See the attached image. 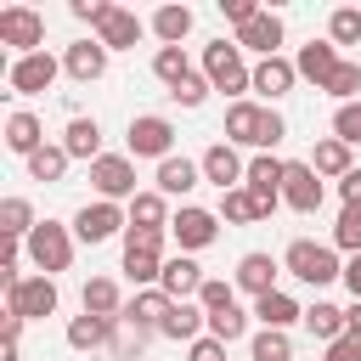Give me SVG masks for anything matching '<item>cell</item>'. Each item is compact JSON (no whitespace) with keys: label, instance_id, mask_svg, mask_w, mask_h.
Returning a JSON list of instances; mask_svg holds the SVG:
<instances>
[{"label":"cell","instance_id":"48","mask_svg":"<svg viewBox=\"0 0 361 361\" xmlns=\"http://www.w3.org/2000/svg\"><path fill=\"white\" fill-rule=\"evenodd\" d=\"M220 11H226V23H237V28L259 17V6H254V0H220Z\"/></svg>","mask_w":361,"mask_h":361},{"label":"cell","instance_id":"23","mask_svg":"<svg viewBox=\"0 0 361 361\" xmlns=\"http://www.w3.org/2000/svg\"><path fill=\"white\" fill-rule=\"evenodd\" d=\"M293 79H299V68H293L288 56H265V62L254 68V90H259V96H271V102H276V96H288V90H293Z\"/></svg>","mask_w":361,"mask_h":361},{"label":"cell","instance_id":"36","mask_svg":"<svg viewBox=\"0 0 361 361\" xmlns=\"http://www.w3.org/2000/svg\"><path fill=\"white\" fill-rule=\"evenodd\" d=\"M130 226L164 231V192H135V197H130Z\"/></svg>","mask_w":361,"mask_h":361},{"label":"cell","instance_id":"39","mask_svg":"<svg viewBox=\"0 0 361 361\" xmlns=\"http://www.w3.org/2000/svg\"><path fill=\"white\" fill-rule=\"evenodd\" d=\"M327 39L333 45H361V6H338L327 17Z\"/></svg>","mask_w":361,"mask_h":361},{"label":"cell","instance_id":"47","mask_svg":"<svg viewBox=\"0 0 361 361\" xmlns=\"http://www.w3.org/2000/svg\"><path fill=\"white\" fill-rule=\"evenodd\" d=\"M107 11H113L107 0H73V17H79V23H90V28H102V23H107Z\"/></svg>","mask_w":361,"mask_h":361},{"label":"cell","instance_id":"19","mask_svg":"<svg viewBox=\"0 0 361 361\" xmlns=\"http://www.w3.org/2000/svg\"><path fill=\"white\" fill-rule=\"evenodd\" d=\"M276 271H282V265H276L271 254H243V259H237V276H231V282H237L243 293L265 299V293H276Z\"/></svg>","mask_w":361,"mask_h":361},{"label":"cell","instance_id":"13","mask_svg":"<svg viewBox=\"0 0 361 361\" xmlns=\"http://www.w3.org/2000/svg\"><path fill=\"white\" fill-rule=\"evenodd\" d=\"M6 79H11V90H17V96H39V90H51V79H56V56H51V51L17 56Z\"/></svg>","mask_w":361,"mask_h":361},{"label":"cell","instance_id":"50","mask_svg":"<svg viewBox=\"0 0 361 361\" xmlns=\"http://www.w3.org/2000/svg\"><path fill=\"white\" fill-rule=\"evenodd\" d=\"M186 361H226V344H220V338H209V333H203V338H197V344H192V350H186Z\"/></svg>","mask_w":361,"mask_h":361},{"label":"cell","instance_id":"31","mask_svg":"<svg viewBox=\"0 0 361 361\" xmlns=\"http://www.w3.org/2000/svg\"><path fill=\"white\" fill-rule=\"evenodd\" d=\"M124 276H130L135 288H158V276H164V254H152V248H124Z\"/></svg>","mask_w":361,"mask_h":361},{"label":"cell","instance_id":"18","mask_svg":"<svg viewBox=\"0 0 361 361\" xmlns=\"http://www.w3.org/2000/svg\"><path fill=\"white\" fill-rule=\"evenodd\" d=\"M62 68H68V79L90 85V79H102V73H107V45H102V39H73V45H68V56H62Z\"/></svg>","mask_w":361,"mask_h":361},{"label":"cell","instance_id":"24","mask_svg":"<svg viewBox=\"0 0 361 361\" xmlns=\"http://www.w3.org/2000/svg\"><path fill=\"white\" fill-rule=\"evenodd\" d=\"M197 175H203V164H192V158H164V164H158V192H164V197H186V192L197 186Z\"/></svg>","mask_w":361,"mask_h":361},{"label":"cell","instance_id":"26","mask_svg":"<svg viewBox=\"0 0 361 361\" xmlns=\"http://www.w3.org/2000/svg\"><path fill=\"white\" fill-rule=\"evenodd\" d=\"M62 147H68V158H102V124L96 118H68V135H62Z\"/></svg>","mask_w":361,"mask_h":361},{"label":"cell","instance_id":"1","mask_svg":"<svg viewBox=\"0 0 361 361\" xmlns=\"http://www.w3.org/2000/svg\"><path fill=\"white\" fill-rule=\"evenodd\" d=\"M203 79H209L214 90H226V96L254 90V68L243 62L237 39H209V45H203Z\"/></svg>","mask_w":361,"mask_h":361},{"label":"cell","instance_id":"54","mask_svg":"<svg viewBox=\"0 0 361 361\" xmlns=\"http://www.w3.org/2000/svg\"><path fill=\"white\" fill-rule=\"evenodd\" d=\"M344 288L361 299V254H350V265H344Z\"/></svg>","mask_w":361,"mask_h":361},{"label":"cell","instance_id":"5","mask_svg":"<svg viewBox=\"0 0 361 361\" xmlns=\"http://www.w3.org/2000/svg\"><path fill=\"white\" fill-rule=\"evenodd\" d=\"M175 147V124L164 118V113H141V118H130V158H175L169 152Z\"/></svg>","mask_w":361,"mask_h":361},{"label":"cell","instance_id":"12","mask_svg":"<svg viewBox=\"0 0 361 361\" xmlns=\"http://www.w3.org/2000/svg\"><path fill=\"white\" fill-rule=\"evenodd\" d=\"M338 45L333 39H310V45H299V56H293V68H299V79H310L316 90H327V79L338 73Z\"/></svg>","mask_w":361,"mask_h":361},{"label":"cell","instance_id":"11","mask_svg":"<svg viewBox=\"0 0 361 361\" xmlns=\"http://www.w3.org/2000/svg\"><path fill=\"white\" fill-rule=\"evenodd\" d=\"M322 175L310 169V164H288V175H282V203L288 209H299V214H316L322 209Z\"/></svg>","mask_w":361,"mask_h":361},{"label":"cell","instance_id":"25","mask_svg":"<svg viewBox=\"0 0 361 361\" xmlns=\"http://www.w3.org/2000/svg\"><path fill=\"white\" fill-rule=\"evenodd\" d=\"M85 316H107V322L124 316V299H118V282L113 276H90L85 282Z\"/></svg>","mask_w":361,"mask_h":361},{"label":"cell","instance_id":"2","mask_svg":"<svg viewBox=\"0 0 361 361\" xmlns=\"http://www.w3.org/2000/svg\"><path fill=\"white\" fill-rule=\"evenodd\" d=\"M282 271H288V276H299L305 288H327V282H338V276H344L338 254H333L327 243H310V237L288 243V254H282Z\"/></svg>","mask_w":361,"mask_h":361},{"label":"cell","instance_id":"17","mask_svg":"<svg viewBox=\"0 0 361 361\" xmlns=\"http://www.w3.org/2000/svg\"><path fill=\"white\" fill-rule=\"evenodd\" d=\"M276 45H282V17L276 11H259L254 23L237 28V51H259V62L276 56Z\"/></svg>","mask_w":361,"mask_h":361},{"label":"cell","instance_id":"37","mask_svg":"<svg viewBox=\"0 0 361 361\" xmlns=\"http://www.w3.org/2000/svg\"><path fill=\"white\" fill-rule=\"evenodd\" d=\"M34 226H39V220H34L28 197H6V203H0V231H6V237H23V243H28Z\"/></svg>","mask_w":361,"mask_h":361},{"label":"cell","instance_id":"7","mask_svg":"<svg viewBox=\"0 0 361 361\" xmlns=\"http://www.w3.org/2000/svg\"><path fill=\"white\" fill-rule=\"evenodd\" d=\"M51 310H56V282L51 276H23L17 288H6V316L34 322V316H51Z\"/></svg>","mask_w":361,"mask_h":361},{"label":"cell","instance_id":"49","mask_svg":"<svg viewBox=\"0 0 361 361\" xmlns=\"http://www.w3.org/2000/svg\"><path fill=\"white\" fill-rule=\"evenodd\" d=\"M124 248H152V254H164V231H141V226H130V231H124Z\"/></svg>","mask_w":361,"mask_h":361},{"label":"cell","instance_id":"41","mask_svg":"<svg viewBox=\"0 0 361 361\" xmlns=\"http://www.w3.org/2000/svg\"><path fill=\"white\" fill-rule=\"evenodd\" d=\"M243 333H248V316H243V305H226V310H214V316H209V338L231 344V338H243Z\"/></svg>","mask_w":361,"mask_h":361},{"label":"cell","instance_id":"9","mask_svg":"<svg viewBox=\"0 0 361 361\" xmlns=\"http://www.w3.org/2000/svg\"><path fill=\"white\" fill-rule=\"evenodd\" d=\"M282 175H288V164H282V158H271V152H259V158L248 164V175H243V186L254 192V203H259V214H271V209L282 203Z\"/></svg>","mask_w":361,"mask_h":361},{"label":"cell","instance_id":"32","mask_svg":"<svg viewBox=\"0 0 361 361\" xmlns=\"http://www.w3.org/2000/svg\"><path fill=\"white\" fill-rule=\"evenodd\" d=\"M107 338H113V322L107 316H73L68 322V344L73 350H102Z\"/></svg>","mask_w":361,"mask_h":361},{"label":"cell","instance_id":"38","mask_svg":"<svg viewBox=\"0 0 361 361\" xmlns=\"http://www.w3.org/2000/svg\"><path fill=\"white\" fill-rule=\"evenodd\" d=\"M248 355H254V361H293V338L276 333V327H259L254 344H248Z\"/></svg>","mask_w":361,"mask_h":361},{"label":"cell","instance_id":"15","mask_svg":"<svg viewBox=\"0 0 361 361\" xmlns=\"http://www.w3.org/2000/svg\"><path fill=\"white\" fill-rule=\"evenodd\" d=\"M248 175V164L237 158V147L231 141H214L209 152H203V180H214L220 192H237V180Z\"/></svg>","mask_w":361,"mask_h":361},{"label":"cell","instance_id":"51","mask_svg":"<svg viewBox=\"0 0 361 361\" xmlns=\"http://www.w3.org/2000/svg\"><path fill=\"white\" fill-rule=\"evenodd\" d=\"M327 361H361V338H355V333L333 338V344H327Z\"/></svg>","mask_w":361,"mask_h":361},{"label":"cell","instance_id":"27","mask_svg":"<svg viewBox=\"0 0 361 361\" xmlns=\"http://www.w3.org/2000/svg\"><path fill=\"white\" fill-rule=\"evenodd\" d=\"M310 169H316V175H333V180H344L355 164H350V147H344L338 135H327V141H316V147H310Z\"/></svg>","mask_w":361,"mask_h":361},{"label":"cell","instance_id":"28","mask_svg":"<svg viewBox=\"0 0 361 361\" xmlns=\"http://www.w3.org/2000/svg\"><path fill=\"white\" fill-rule=\"evenodd\" d=\"M254 316H259L265 327H276V333H288L293 322H305V310H299L282 288H276V293H265V299H254Z\"/></svg>","mask_w":361,"mask_h":361},{"label":"cell","instance_id":"22","mask_svg":"<svg viewBox=\"0 0 361 361\" xmlns=\"http://www.w3.org/2000/svg\"><path fill=\"white\" fill-rule=\"evenodd\" d=\"M259 130H265V107H254V102H231L226 107V141L259 147Z\"/></svg>","mask_w":361,"mask_h":361},{"label":"cell","instance_id":"4","mask_svg":"<svg viewBox=\"0 0 361 361\" xmlns=\"http://www.w3.org/2000/svg\"><path fill=\"white\" fill-rule=\"evenodd\" d=\"M0 45L34 56V51L45 45V17H39L34 6H6V11H0Z\"/></svg>","mask_w":361,"mask_h":361},{"label":"cell","instance_id":"10","mask_svg":"<svg viewBox=\"0 0 361 361\" xmlns=\"http://www.w3.org/2000/svg\"><path fill=\"white\" fill-rule=\"evenodd\" d=\"M169 231H175V243H180V254H197V248H209L214 237H220V214H209V209H197V203H186L175 220H169Z\"/></svg>","mask_w":361,"mask_h":361},{"label":"cell","instance_id":"56","mask_svg":"<svg viewBox=\"0 0 361 361\" xmlns=\"http://www.w3.org/2000/svg\"><path fill=\"white\" fill-rule=\"evenodd\" d=\"M0 361H23V350H17V338H0Z\"/></svg>","mask_w":361,"mask_h":361},{"label":"cell","instance_id":"34","mask_svg":"<svg viewBox=\"0 0 361 361\" xmlns=\"http://www.w3.org/2000/svg\"><path fill=\"white\" fill-rule=\"evenodd\" d=\"M152 73H158V79L175 90L180 79H192V62H186V51H180V45H158V56H152Z\"/></svg>","mask_w":361,"mask_h":361},{"label":"cell","instance_id":"52","mask_svg":"<svg viewBox=\"0 0 361 361\" xmlns=\"http://www.w3.org/2000/svg\"><path fill=\"white\" fill-rule=\"evenodd\" d=\"M282 135H288V124H282V113H276V107H265V130H259V147H276Z\"/></svg>","mask_w":361,"mask_h":361},{"label":"cell","instance_id":"3","mask_svg":"<svg viewBox=\"0 0 361 361\" xmlns=\"http://www.w3.org/2000/svg\"><path fill=\"white\" fill-rule=\"evenodd\" d=\"M28 259L39 265V276H56V271H68V265H73V237H68V226H56V220H39V226L28 231Z\"/></svg>","mask_w":361,"mask_h":361},{"label":"cell","instance_id":"40","mask_svg":"<svg viewBox=\"0 0 361 361\" xmlns=\"http://www.w3.org/2000/svg\"><path fill=\"white\" fill-rule=\"evenodd\" d=\"M28 175H34V180H62V175H68V147H39V152L28 158Z\"/></svg>","mask_w":361,"mask_h":361},{"label":"cell","instance_id":"53","mask_svg":"<svg viewBox=\"0 0 361 361\" xmlns=\"http://www.w3.org/2000/svg\"><path fill=\"white\" fill-rule=\"evenodd\" d=\"M338 197H344V209H361V169H350L338 180Z\"/></svg>","mask_w":361,"mask_h":361},{"label":"cell","instance_id":"42","mask_svg":"<svg viewBox=\"0 0 361 361\" xmlns=\"http://www.w3.org/2000/svg\"><path fill=\"white\" fill-rule=\"evenodd\" d=\"M327 96H338V107L361 102V62H338V73L327 79Z\"/></svg>","mask_w":361,"mask_h":361},{"label":"cell","instance_id":"8","mask_svg":"<svg viewBox=\"0 0 361 361\" xmlns=\"http://www.w3.org/2000/svg\"><path fill=\"white\" fill-rule=\"evenodd\" d=\"M118 231H130V214H124L118 203H85V209L73 214V237H79V243H107V237H118Z\"/></svg>","mask_w":361,"mask_h":361},{"label":"cell","instance_id":"29","mask_svg":"<svg viewBox=\"0 0 361 361\" xmlns=\"http://www.w3.org/2000/svg\"><path fill=\"white\" fill-rule=\"evenodd\" d=\"M6 147H11V152H23V158H34V152L45 147L39 118H34V113H11V118H6Z\"/></svg>","mask_w":361,"mask_h":361},{"label":"cell","instance_id":"45","mask_svg":"<svg viewBox=\"0 0 361 361\" xmlns=\"http://www.w3.org/2000/svg\"><path fill=\"white\" fill-rule=\"evenodd\" d=\"M197 305H203V316H214V310H226V305H237V293H231V282H220V276H209V282L197 288Z\"/></svg>","mask_w":361,"mask_h":361},{"label":"cell","instance_id":"6","mask_svg":"<svg viewBox=\"0 0 361 361\" xmlns=\"http://www.w3.org/2000/svg\"><path fill=\"white\" fill-rule=\"evenodd\" d=\"M90 186L102 192V203H118V197H135V164L124 152H102L90 164Z\"/></svg>","mask_w":361,"mask_h":361},{"label":"cell","instance_id":"30","mask_svg":"<svg viewBox=\"0 0 361 361\" xmlns=\"http://www.w3.org/2000/svg\"><path fill=\"white\" fill-rule=\"evenodd\" d=\"M305 333H310V338H322V344L344 338V310H338V305H327V299H316V305L305 310Z\"/></svg>","mask_w":361,"mask_h":361},{"label":"cell","instance_id":"44","mask_svg":"<svg viewBox=\"0 0 361 361\" xmlns=\"http://www.w3.org/2000/svg\"><path fill=\"white\" fill-rule=\"evenodd\" d=\"M333 135H338L344 147H361V102H344V107L333 113Z\"/></svg>","mask_w":361,"mask_h":361},{"label":"cell","instance_id":"14","mask_svg":"<svg viewBox=\"0 0 361 361\" xmlns=\"http://www.w3.org/2000/svg\"><path fill=\"white\" fill-rule=\"evenodd\" d=\"M169 310H175V299H169L164 288H141V293L124 305V322L147 338V333H158V327H164V316H169Z\"/></svg>","mask_w":361,"mask_h":361},{"label":"cell","instance_id":"43","mask_svg":"<svg viewBox=\"0 0 361 361\" xmlns=\"http://www.w3.org/2000/svg\"><path fill=\"white\" fill-rule=\"evenodd\" d=\"M333 248L361 254V209H344V214H338V226H333Z\"/></svg>","mask_w":361,"mask_h":361},{"label":"cell","instance_id":"55","mask_svg":"<svg viewBox=\"0 0 361 361\" xmlns=\"http://www.w3.org/2000/svg\"><path fill=\"white\" fill-rule=\"evenodd\" d=\"M344 333H355V338H361V299L344 310Z\"/></svg>","mask_w":361,"mask_h":361},{"label":"cell","instance_id":"21","mask_svg":"<svg viewBox=\"0 0 361 361\" xmlns=\"http://www.w3.org/2000/svg\"><path fill=\"white\" fill-rule=\"evenodd\" d=\"M96 39H102L107 51H135V39H141V17H135V11H124V6H113V11H107V23L96 28Z\"/></svg>","mask_w":361,"mask_h":361},{"label":"cell","instance_id":"33","mask_svg":"<svg viewBox=\"0 0 361 361\" xmlns=\"http://www.w3.org/2000/svg\"><path fill=\"white\" fill-rule=\"evenodd\" d=\"M152 34H158L164 45H180V39L192 34V6H158V17H152Z\"/></svg>","mask_w":361,"mask_h":361},{"label":"cell","instance_id":"16","mask_svg":"<svg viewBox=\"0 0 361 361\" xmlns=\"http://www.w3.org/2000/svg\"><path fill=\"white\" fill-rule=\"evenodd\" d=\"M209 276H203V265L192 259V254H175V259H164V276H158V288L169 293V299H197V288H203Z\"/></svg>","mask_w":361,"mask_h":361},{"label":"cell","instance_id":"20","mask_svg":"<svg viewBox=\"0 0 361 361\" xmlns=\"http://www.w3.org/2000/svg\"><path fill=\"white\" fill-rule=\"evenodd\" d=\"M158 333H164V338H175V344H180V338H186V344H197V338L209 333V316H203V305H197V299H175V310L164 316V327H158Z\"/></svg>","mask_w":361,"mask_h":361},{"label":"cell","instance_id":"35","mask_svg":"<svg viewBox=\"0 0 361 361\" xmlns=\"http://www.w3.org/2000/svg\"><path fill=\"white\" fill-rule=\"evenodd\" d=\"M220 220H231V226H248V220H265V214H259L254 192H248V186H237V192H220Z\"/></svg>","mask_w":361,"mask_h":361},{"label":"cell","instance_id":"46","mask_svg":"<svg viewBox=\"0 0 361 361\" xmlns=\"http://www.w3.org/2000/svg\"><path fill=\"white\" fill-rule=\"evenodd\" d=\"M209 90H214V85H209L203 73H192V79H180V85H175L169 96H175L180 107H203V96H209Z\"/></svg>","mask_w":361,"mask_h":361}]
</instances>
